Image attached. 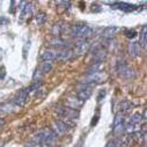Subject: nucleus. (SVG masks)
<instances>
[{
	"mask_svg": "<svg viewBox=\"0 0 147 147\" xmlns=\"http://www.w3.org/2000/svg\"><path fill=\"white\" fill-rule=\"evenodd\" d=\"M117 72H118L119 77H122L123 79H126V80L133 79L136 77L134 69L125 60H119L117 63Z\"/></svg>",
	"mask_w": 147,
	"mask_h": 147,
	"instance_id": "obj_1",
	"label": "nucleus"
},
{
	"mask_svg": "<svg viewBox=\"0 0 147 147\" xmlns=\"http://www.w3.org/2000/svg\"><path fill=\"white\" fill-rule=\"evenodd\" d=\"M71 35L76 36V37H79L81 40H85L86 37H89V36L93 35V29L89 26H72L71 27Z\"/></svg>",
	"mask_w": 147,
	"mask_h": 147,
	"instance_id": "obj_2",
	"label": "nucleus"
},
{
	"mask_svg": "<svg viewBox=\"0 0 147 147\" xmlns=\"http://www.w3.org/2000/svg\"><path fill=\"white\" fill-rule=\"evenodd\" d=\"M56 111L57 114L61 117V118H66L67 121H76L79 118V111L77 110H73L71 108H67V107H61V105H58L56 108Z\"/></svg>",
	"mask_w": 147,
	"mask_h": 147,
	"instance_id": "obj_3",
	"label": "nucleus"
},
{
	"mask_svg": "<svg viewBox=\"0 0 147 147\" xmlns=\"http://www.w3.org/2000/svg\"><path fill=\"white\" fill-rule=\"evenodd\" d=\"M107 79V74L104 72H98V73H92V74H86L81 80L80 84L87 86L89 84H100L103 82Z\"/></svg>",
	"mask_w": 147,
	"mask_h": 147,
	"instance_id": "obj_4",
	"label": "nucleus"
},
{
	"mask_svg": "<svg viewBox=\"0 0 147 147\" xmlns=\"http://www.w3.org/2000/svg\"><path fill=\"white\" fill-rule=\"evenodd\" d=\"M125 129V118H124V114L122 113H117L114 119V133L115 134H122V132Z\"/></svg>",
	"mask_w": 147,
	"mask_h": 147,
	"instance_id": "obj_5",
	"label": "nucleus"
},
{
	"mask_svg": "<svg viewBox=\"0 0 147 147\" xmlns=\"http://www.w3.org/2000/svg\"><path fill=\"white\" fill-rule=\"evenodd\" d=\"M30 94H31V93H30L29 88H26V89L21 90V92L18 93L16 96L13 98V101H12L13 104H14V105H18V107H23V105L28 102V97H29Z\"/></svg>",
	"mask_w": 147,
	"mask_h": 147,
	"instance_id": "obj_6",
	"label": "nucleus"
},
{
	"mask_svg": "<svg viewBox=\"0 0 147 147\" xmlns=\"http://www.w3.org/2000/svg\"><path fill=\"white\" fill-rule=\"evenodd\" d=\"M90 44L86 40H80L78 43H76V49L73 50V53L77 56H82L89 50Z\"/></svg>",
	"mask_w": 147,
	"mask_h": 147,
	"instance_id": "obj_7",
	"label": "nucleus"
},
{
	"mask_svg": "<svg viewBox=\"0 0 147 147\" xmlns=\"http://www.w3.org/2000/svg\"><path fill=\"white\" fill-rule=\"evenodd\" d=\"M52 127H53V129H51V130H52L57 136H61V134L66 133L67 130H68L67 124H66L64 121H61V119L55 121L53 124H52Z\"/></svg>",
	"mask_w": 147,
	"mask_h": 147,
	"instance_id": "obj_8",
	"label": "nucleus"
},
{
	"mask_svg": "<svg viewBox=\"0 0 147 147\" xmlns=\"http://www.w3.org/2000/svg\"><path fill=\"white\" fill-rule=\"evenodd\" d=\"M43 136H44V140H43V144H48V145H52L57 141L58 139V136L51 130V129H43Z\"/></svg>",
	"mask_w": 147,
	"mask_h": 147,
	"instance_id": "obj_9",
	"label": "nucleus"
},
{
	"mask_svg": "<svg viewBox=\"0 0 147 147\" xmlns=\"http://www.w3.org/2000/svg\"><path fill=\"white\" fill-rule=\"evenodd\" d=\"M84 101H81L80 98H78V97H68L67 100H66V104H65V107H67V108H71V109H73V110H78L84 105Z\"/></svg>",
	"mask_w": 147,
	"mask_h": 147,
	"instance_id": "obj_10",
	"label": "nucleus"
},
{
	"mask_svg": "<svg viewBox=\"0 0 147 147\" xmlns=\"http://www.w3.org/2000/svg\"><path fill=\"white\" fill-rule=\"evenodd\" d=\"M57 56H58V51L52 49H47L42 52L41 58L44 61H53V60H57Z\"/></svg>",
	"mask_w": 147,
	"mask_h": 147,
	"instance_id": "obj_11",
	"label": "nucleus"
},
{
	"mask_svg": "<svg viewBox=\"0 0 147 147\" xmlns=\"http://www.w3.org/2000/svg\"><path fill=\"white\" fill-rule=\"evenodd\" d=\"M73 56H74V53H73V50L71 49H64L61 51L58 52V56H57V60L58 61H67L69 60Z\"/></svg>",
	"mask_w": 147,
	"mask_h": 147,
	"instance_id": "obj_12",
	"label": "nucleus"
},
{
	"mask_svg": "<svg viewBox=\"0 0 147 147\" xmlns=\"http://www.w3.org/2000/svg\"><path fill=\"white\" fill-rule=\"evenodd\" d=\"M107 58V51L104 49H97L93 55V64L94 63H104Z\"/></svg>",
	"mask_w": 147,
	"mask_h": 147,
	"instance_id": "obj_13",
	"label": "nucleus"
},
{
	"mask_svg": "<svg viewBox=\"0 0 147 147\" xmlns=\"http://www.w3.org/2000/svg\"><path fill=\"white\" fill-rule=\"evenodd\" d=\"M140 52H141V47L138 42H132L129 44V53L131 57L137 58L140 56Z\"/></svg>",
	"mask_w": 147,
	"mask_h": 147,
	"instance_id": "obj_14",
	"label": "nucleus"
},
{
	"mask_svg": "<svg viewBox=\"0 0 147 147\" xmlns=\"http://www.w3.org/2000/svg\"><path fill=\"white\" fill-rule=\"evenodd\" d=\"M92 94H93V89H92V87H88V86H85L81 90H79L78 92V94H77V97L78 98H80L81 101H86V100H88L90 96H92Z\"/></svg>",
	"mask_w": 147,
	"mask_h": 147,
	"instance_id": "obj_15",
	"label": "nucleus"
},
{
	"mask_svg": "<svg viewBox=\"0 0 147 147\" xmlns=\"http://www.w3.org/2000/svg\"><path fill=\"white\" fill-rule=\"evenodd\" d=\"M20 11H21V19H26V18H28V16L31 14V12H32V6H31V4L27 3V1H22V3H21V8H20Z\"/></svg>",
	"mask_w": 147,
	"mask_h": 147,
	"instance_id": "obj_16",
	"label": "nucleus"
},
{
	"mask_svg": "<svg viewBox=\"0 0 147 147\" xmlns=\"http://www.w3.org/2000/svg\"><path fill=\"white\" fill-rule=\"evenodd\" d=\"M50 44L52 47L57 48V49H63V50L64 49H67V47H68V42L65 41V40H63V38H60V37H53L51 40Z\"/></svg>",
	"mask_w": 147,
	"mask_h": 147,
	"instance_id": "obj_17",
	"label": "nucleus"
},
{
	"mask_svg": "<svg viewBox=\"0 0 147 147\" xmlns=\"http://www.w3.org/2000/svg\"><path fill=\"white\" fill-rule=\"evenodd\" d=\"M104 68V63H94L92 64L87 71H86V74H92V73H98V72H102Z\"/></svg>",
	"mask_w": 147,
	"mask_h": 147,
	"instance_id": "obj_18",
	"label": "nucleus"
},
{
	"mask_svg": "<svg viewBox=\"0 0 147 147\" xmlns=\"http://www.w3.org/2000/svg\"><path fill=\"white\" fill-rule=\"evenodd\" d=\"M117 27H107L103 31H102V36H103V38H107V40H111L115 34L117 32Z\"/></svg>",
	"mask_w": 147,
	"mask_h": 147,
	"instance_id": "obj_19",
	"label": "nucleus"
},
{
	"mask_svg": "<svg viewBox=\"0 0 147 147\" xmlns=\"http://www.w3.org/2000/svg\"><path fill=\"white\" fill-rule=\"evenodd\" d=\"M146 40H147V28H146V26H142L141 32H140V41L138 43L144 49H146V44H147V41Z\"/></svg>",
	"mask_w": 147,
	"mask_h": 147,
	"instance_id": "obj_20",
	"label": "nucleus"
},
{
	"mask_svg": "<svg viewBox=\"0 0 147 147\" xmlns=\"http://www.w3.org/2000/svg\"><path fill=\"white\" fill-rule=\"evenodd\" d=\"M116 6H117L119 9L124 11V12H132V11H134V9H136V6H134V5L126 4V3H117V4H116Z\"/></svg>",
	"mask_w": 147,
	"mask_h": 147,
	"instance_id": "obj_21",
	"label": "nucleus"
},
{
	"mask_svg": "<svg viewBox=\"0 0 147 147\" xmlns=\"http://www.w3.org/2000/svg\"><path fill=\"white\" fill-rule=\"evenodd\" d=\"M13 109H14L13 102H6V103H4V104L0 105V111H1V113L8 114V113H12V111H13Z\"/></svg>",
	"mask_w": 147,
	"mask_h": 147,
	"instance_id": "obj_22",
	"label": "nucleus"
},
{
	"mask_svg": "<svg viewBox=\"0 0 147 147\" xmlns=\"http://www.w3.org/2000/svg\"><path fill=\"white\" fill-rule=\"evenodd\" d=\"M130 122H131L133 125L141 124V122H144V119H142V115H141L140 113H136V114H133V115L131 116V118H130ZM144 123H145V122H144Z\"/></svg>",
	"mask_w": 147,
	"mask_h": 147,
	"instance_id": "obj_23",
	"label": "nucleus"
},
{
	"mask_svg": "<svg viewBox=\"0 0 147 147\" xmlns=\"http://www.w3.org/2000/svg\"><path fill=\"white\" fill-rule=\"evenodd\" d=\"M52 67H53L52 61H44V63L41 65L40 69H41V72L43 73V74H45V73H48V72H50V71L52 69Z\"/></svg>",
	"mask_w": 147,
	"mask_h": 147,
	"instance_id": "obj_24",
	"label": "nucleus"
},
{
	"mask_svg": "<svg viewBox=\"0 0 147 147\" xmlns=\"http://www.w3.org/2000/svg\"><path fill=\"white\" fill-rule=\"evenodd\" d=\"M35 20H36V23H37L38 26H42V24H44V22L47 20V14L41 12V13H38L37 15L35 16Z\"/></svg>",
	"mask_w": 147,
	"mask_h": 147,
	"instance_id": "obj_25",
	"label": "nucleus"
},
{
	"mask_svg": "<svg viewBox=\"0 0 147 147\" xmlns=\"http://www.w3.org/2000/svg\"><path fill=\"white\" fill-rule=\"evenodd\" d=\"M130 109H131V103H130L129 101H123V102L121 103V111H119V113L125 114V113L130 111Z\"/></svg>",
	"mask_w": 147,
	"mask_h": 147,
	"instance_id": "obj_26",
	"label": "nucleus"
},
{
	"mask_svg": "<svg viewBox=\"0 0 147 147\" xmlns=\"http://www.w3.org/2000/svg\"><path fill=\"white\" fill-rule=\"evenodd\" d=\"M105 147H121V141L119 140H110Z\"/></svg>",
	"mask_w": 147,
	"mask_h": 147,
	"instance_id": "obj_27",
	"label": "nucleus"
},
{
	"mask_svg": "<svg viewBox=\"0 0 147 147\" xmlns=\"http://www.w3.org/2000/svg\"><path fill=\"white\" fill-rule=\"evenodd\" d=\"M125 36H126V37L127 38H134L136 37V36H137V31L136 30H125Z\"/></svg>",
	"mask_w": 147,
	"mask_h": 147,
	"instance_id": "obj_28",
	"label": "nucleus"
},
{
	"mask_svg": "<svg viewBox=\"0 0 147 147\" xmlns=\"http://www.w3.org/2000/svg\"><path fill=\"white\" fill-rule=\"evenodd\" d=\"M41 145H42V144H38V142H36V141H34V140L31 139L29 142H27L26 147H41Z\"/></svg>",
	"mask_w": 147,
	"mask_h": 147,
	"instance_id": "obj_29",
	"label": "nucleus"
},
{
	"mask_svg": "<svg viewBox=\"0 0 147 147\" xmlns=\"http://www.w3.org/2000/svg\"><path fill=\"white\" fill-rule=\"evenodd\" d=\"M104 96H105V90H101L100 94H98V96H97V101H101V98L104 97Z\"/></svg>",
	"mask_w": 147,
	"mask_h": 147,
	"instance_id": "obj_30",
	"label": "nucleus"
},
{
	"mask_svg": "<svg viewBox=\"0 0 147 147\" xmlns=\"http://www.w3.org/2000/svg\"><path fill=\"white\" fill-rule=\"evenodd\" d=\"M94 118H95V119H93V121H92V123H90L92 125H95V124L97 123V121H98V115H96Z\"/></svg>",
	"mask_w": 147,
	"mask_h": 147,
	"instance_id": "obj_31",
	"label": "nucleus"
},
{
	"mask_svg": "<svg viewBox=\"0 0 147 147\" xmlns=\"http://www.w3.org/2000/svg\"><path fill=\"white\" fill-rule=\"evenodd\" d=\"M4 124H5V121H4L3 118H0V127H1Z\"/></svg>",
	"mask_w": 147,
	"mask_h": 147,
	"instance_id": "obj_32",
	"label": "nucleus"
},
{
	"mask_svg": "<svg viewBox=\"0 0 147 147\" xmlns=\"http://www.w3.org/2000/svg\"><path fill=\"white\" fill-rule=\"evenodd\" d=\"M41 147H52V146H50V145H48V144H42Z\"/></svg>",
	"mask_w": 147,
	"mask_h": 147,
	"instance_id": "obj_33",
	"label": "nucleus"
},
{
	"mask_svg": "<svg viewBox=\"0 0 147 147\" xmlns=\"http://www.w3.org/2000/svg\"><path fill=\"white\" fill-rule=\"evenodd\" d=\"M144 147H145V146H144Z\"/></svg>",
	"mask_w": 147,
	"mask_h": 147,
	"instance_id": "obj_34",
	"label": "nucleus"
}]
</instances>
